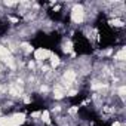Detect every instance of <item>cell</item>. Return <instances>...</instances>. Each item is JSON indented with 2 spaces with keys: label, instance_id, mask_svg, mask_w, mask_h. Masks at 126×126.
<instances>
[{
  "label": "cell",
  "instance_id": "obj_2",
  "mask_svg": "<svg viewBox=\"0 0 126 126\" xmlns=\"http://www.w3.org/2000/svg\"><path fill=\"white\" fill-rule=\"evenodd\" d=\"M50 53H52V50H49L47 47H37L33 52V58L37 64H45V62H47Z\"/></svg>",
  "mask_w": 126,
  "mask_h": 126
},
{
  "label": "cell",
  "instance_id": "obj_4",
  "mask_svg": "<svg viewBox=\"0 0 126 126\" xmlns=\"http://www.w3.org/2000/svg\"><path fill=\"white\" fill-rule=\"evenodd\" d=\"M108 24H110L111 27H114V28H123V27H125L123 18H111V19L108 21Z\"/></svg>",
  "mask_w": 126,
  "mask_h": 126
},
{
  "label": "cell",
  "instance_id": "obj_3",
  "mask_svg": "<svg viewBox=\"0 0 126 126\" xmlns=\"http://www.w3.org/2000/svg\"><path fill=\"white\" fill-rule=\"evenodd\" d=\"M27 122V114L24 111H14L9 114V126H22Z\"/></svg>",
  "mask_w": 126,
  "mask_h": 126
},
{
  "label": "cell",
  "instance_id": "obj_1",
  "mask_svg": "<svg viewBox=\"0 0 126 126\" xmlns=\"http://www.w3.org/2000/svg\"><path fill=\"white\" fill-rule=\"evenodd\" d=\"M88 19V9L83 3H73L70 9V21L73 25H82Z\"/></svg>",
  "mask_w": 126,
  "mask_h": 126
}]
</instances>
